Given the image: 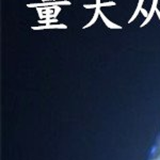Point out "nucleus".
<instances>
[{
    "mask_svg": "<svg viewBox=\"0 0 160 160\" xmlns=\"http://www.w3.org/2000/svg\"><path fill=\"white\" fill-rule=\"evenodd\" d=\"M99 15H100V17H102V20H104V22H105V24L107 25L108 27H110V28H117V29L118 28V29H121V27H120V26H117V25L112 24V22H111L110 20H108L107 18H106V16H105V15H104V13H102V11H100V14H99Z\"/></svg>",
    "mask_w": 160,
    "mask_h": 160,
    "instance_id": "nucleus-1",
    "label": "nucleus"
},
{
    "mask_svg": "<svg viewBox=\"0 0 160 160\" xmlns=\"http://www.w3.org/2000/svg\"><path fill=\"white\" fill-rule=\"evenodd\" d=\"M156 10H157V7H154V6H152V9H151V11H149V13H148V16L146 17V19H145V22L142 24V26L141 27H144V25H146L148 22H149V20L152 19V17H153V15H154V13L156 12Z\"/></svg>",
    "mask_w": 160,
    "mask_h": 160,
    "instance_id": "nucleus-2",
    "label": "nucleus"
},
{
    "mask_svg": "<svg viewBox=\"0 0 160 160\" xmlns=\"http://www.w3.org/2000/svg\"><path fill=\"white\" fill-rule=\"evenodd\" d=\"M99 14H100V10H99V8H97V9H95V14H94V16H93L92 20L86 26V27H83V28H88V27H90L91 25L94 24V22H96V19H97V17H98V15H99Z\"/></svg>",
    "mask_w": 160,
    "mask_h": 160,
    "instance_id": "nucleus-3",
    "label": "nucleus"
},
{
    "mask_svg": "<svg viewBox=\"0 0 160 160\" xmlns=\"http://www.w3.org/2000/svg\"><path fill=\"white\" fill-rule=\"evenodd\" d=\"M33 29H44V28H66V26L64 25H48V26H43V27H32Z\"/></svg>",
    "mask_w": 160,
    "mask_h": 160,
    "instance_id": "nucleus-4",
    "label": "nucleus"
},
{
    "mask_svg": "<svg viewBox=\"0 0 160 160\" xmlns=\"http://www.w3.org/2000/svg\"><path fill=\"white\" fill-rule=\"evenodd\" d=\"M109 6H115L114 1H108V2H102L100 7H109Z\"/></svg>",
    "mask_w": 160,
    "mask_h": 160,
    "instance_id": "nucleus-5",
    "label": "nucleus"
},
{
    "mask_svg": "<svg viewBox=\"0 0 160 160\" xmlns=\"http://www.w3.org/2000/svg\"><path fill=\"white\" fill-rule=\"evenodd\" d=\"M84 9H97V8H99L97 4H83Z\"/></svg>",
    "mask_w": 160,
    "mask_h": 160,
    "instance_id": "nucleus-6",
    "label": "nucleus"
},
{
    "mask_svg": "<svg viewBox=\"0 0 160 160\" xmlns=\"http://www.w3.org/2000/svg\"><path fill=\"white\" fill-rule=\"evenodd\" d=\"M141 10H139V9H136V11H135V13H133V15H132V17L130 18V20H129V22H131L132 20H135L136 19V17L138 16V14H139V12H140Z\"/></svg>",
    "mask_w": 160,
    "mask_h": 160,
    "instance_id": "nucleus-7",
    "label": "nucleus"
},
{
    "mask_svg": "<svg viewBox=\"0 0 160 160\" xmlns=\"http://www.w3.org/2000/svg\"><path fill=\"white\" fill-rule=\"evenodd\" d=\"M143 2H144V0H139V3H138V7H137V9L141 10L142 6H143Z\"/></svg>",
    "mask_w": 160,
    "mask_h": 160,
    "instance_id": "nucleus-8",
    "label": "nucleus"
},
{
    "mask_svg": "<svg viewBox=\"0 0 160 160\" xmlns=\"http://www.w3.org/2000/svg\"><path fill=\"white\" fill-rule=\"evenodd\" d=\"M141 12H142V14H143L144 16H146V17L148 16V11H146L145 9H144V8H142V9H141Z\"/></svg>",
    "mask_w": 160,
    "mask_h": 160,
    "instance_id": "nucleus-9",
    "label": "nucleus"
},
{
    "mask_svg": "<svg viewBox=\"0 0 160 160\" xmlns=\"http://www.w3.org/2000/svg\"><path fill=\"white\" fill-rule=\"evenodd\" d=\"M157 3H158V0H153V4H152V6L157 7Z\"/></svg>",
    "mask_w": 160,
    "mask_h": 160,
    "instance_id": "nucleus-10",
    "label": "nucleus"
},
{
    "mask_svg": "<svg viewBox=\"0 0 160 160\" xmlns=\"http://www.w3.org/2000/svg\"><path fill=\"white\" fill-rule=\"evenodd\" d=\"M100 3H102V2H100V0H96V4H97V6H98L99 8H100Z\"/></svg>",
    "mask_w": 160,
    "mask_h": 160,
    "instance_id": "nucleus-11",
    "label": "nucleus"
},
{
    "mask_svg": "<svg viewBox=\"0 0 160 160\" xmlns=\"http://www.w3.org/2000/svg\"><path fill=\"white\" fill-rule=\"evenodd\" d=\"M156 13H157V15H158V17H159V19H160V11H159L158 9L156 10Z\"/></svg>",
    "mask_w": 160,
    "mask_h": 160,
    "instance_id": "nucleus-12",
    "label": "nucleus"
},
{
    "mask_svg": "<svg viewBox=\"0 0 160 160\" xmlns=\"http://www.w3.org/2000/svg\"><path fill=\"white\" fill-rule=\"evenodd\" d=\"M53 1H57V0H51V2H53Z\"/></svg>",
    "mask_w": 160,
    "mask_h": 160,
    "instance_id": "nucleus-13",
    "label": "nucleus"
},
{
    "mask_svg": "<svg viewBox=\"0 0 160 160\" xmlns=\"http://www.w3.org/2000/svg\"><path fill=\"white\" fill-rule=\"evenodd\" d=\"M159 138H160V131H159Z\"/></svg>",
    "mask_w": 160,
    "mask_h": 160,
    "instance_id": "nucleus-14",
    "label": "nucleus"
}]
</instances>
